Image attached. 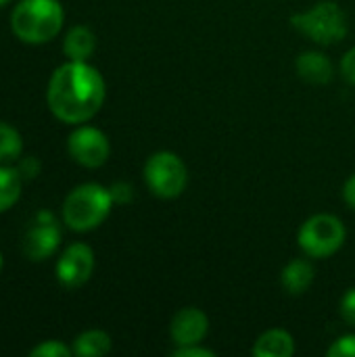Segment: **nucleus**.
Segmentation results:
<instances>
[{
    "label": "nucleus",
    "instance_id": "nucleus-1",
    "mask_svg": "<svg viewBox=\"0 0 355 357\" xmlns=\"http://www.w3.org/2000/svg\"><path fill=\"white\" fill-rule=\"evenodd\" d=\"M46 98L56 119L84 123L105 102V79L86 61H69L52 73Z\"/></svg>",
    "mask_w": 355,
    "mask_h": 357
},
{
    "label": "nucleus",
    "instance_id": "nucleus-2",
    "mask_svg": "<svg viewBox=\"0 0 355 357\" xmlns=\"http://www.w3.org/2000/svg\"><path fill=\"white\" fill-rule=\"evenodd\" d=\"M63 19L59 0H21L10 15V27L21 42L44 44L61 31Z\"/></svg>",
    "mask_w": 355,
    "mask_h": 357
},
{
    "label": "nucleus",
    "instance_id": "nucleus-3",
    "mask_svg": "<svg viewBox=\"0 0 355 357\" xmlns=\"http://www.w3.org/2000/svg\"><path fill=\"white\" fill-rule=\"evenodd\" d=\"M111 207V190L100 184H82L67 195L63 203V222L75 232H88L107 220Z\"/></svg>",
    "mask_w": 355,
    "mask_h": 357
},
{
    "label": "nucleus",
    "instance_id": "nucleus-4",
    "mask_svg": "<svg viewBox=\"0 0 355 357\" xmlns=\"http://www.w3.org/2000/svg\"><path fill=\"white\" fill-rule=\"evenodd\" d=\"M291 25L322 46L337 44L347 36V17L335 2H318L312 10L293 15Z\"/></svg>",
    "mask_w": 355,
    "mask_h": 357
},
{
    "label": "nucleus",
    "instance_id": "nucleus-5",
    "mask_svg": "<svg viewBox=\"0 0 355 357\" xmlns=\"http://www.w3.org/2000/svg\"><path fill=\"white\" fill-rule=\"evenodd\" d=\"M297 243L305 255H310L314 259H326L343 247L345 226L339 218H335L331 213L312 215L299 228Z\"/></svg>",
    "mask_w": 355,
    "mask_h": 357
},
{
    "label": "nucleus",
    "instance_id": "nucleus-6",
    "mask_svg": "<svg viewBox=\"0 0 355 357\" xmlns=\"http://www.w3.org/2000/svg\"><path fill=\"white\" fill-rule=\"evenodd\" d=\"M144 180L149 190L159 199H176L188 184V172L176 153L161 151L149 157L144 165Z\"/></svg>",
    "mask_w": 355,
    "mask_h": 357
},
{
    "label": "nucleus",
    "instance_id": "nucleus-7",
    "mask_svg": "<svg viewBox=\"0 0 355 357\" xmlns=\"http://www.w3.org/2000/svg\"><path fill=\"white\" fill-rule=\"evenodd\" d=\"M61 245V228L50 211H38L23 241V253L31 261H44Z\"/></svg>",
    "mask_w": 355,
    "mask_h": 357
},
{
    "label": "nucleus",
    "instance_id": "nucleus-8",
    "mask_svg": "<svg viewBox=\"0 0 355 357\" xmlns=\"http://www.w3.org/2000/svg\"><path fill=\"white\" fill-rule=\"evenodd\" d=\"M67 149H69V155L73 161H77L80 165L90 167V169L105 165L109 159V153H111L107 136L100 130L90 128V126L77 128L69 136Z\"/></svg>",
    "mask_w": 355,
    "mask_h": 357
},
{
    "label": "nucleus",
    "instance_id": "nucleus-9",
    "mask_svg": "<svg viewBox=\"0 0 355 357\" xmlns=\"http://www.w3.org/2000/svg\"><path fill=\"white\" fill-rule=\"evenodd\" d=\"M94 270V253L88 245H69L56 261V280L65 289H77L86 284Z\"/></svg>",
    "mask_w": 355,
    "mask_h": 357
},
{
    "label": "nucleus",
    "instance_id": "nucleus-10",
    "mask_svg": "<svg viewBox=\"0 0 355 357\" xmlns=\"http://www.w3.org/2000/svg\"><path fill=\"white\" fill-rule=\"evenodd\" d=\"M207 328H209V320L199 307H184L174 316L169 324V335L178 347H184V345L201 343L207 335Z\"/></svg>",
    "mask_w": 355,
    "mask_h": 357
},
{
    "label": "nucleus",
    "instance_id": "nucleus-11",
    "mask_svg": "<svg viewBox=\"0 0 355 357\" xmlns=\"http://www.w3.org/2000/svg\"><path fill=\"white\" fill-rule=\"evenodd\" d=\"M297 73L310 84H328L333 79V63L322 52H303L297 59Z\"/></svg>",
    "mask_w": 355,
    "mask_h": 357
},
{
    "label": "nucleus",
    "instance_id": "nucleus-12",
    "mask_svg": "<svg viewBox=\"0 0 355 357\" xmlns=\"http://www.w3.org/2000/svg\"><path fill=\"white\" fill-rule=\"evenodd\" d=\"M293 354H295V341L282 328L264 333L253 345L255 357H291Z\"/></svg>",
    "mask_w": 355,
    "mask_h": 357
},
{
    "label": "nucleus",
    "instance_id": "nucleus-13",
    "mask_svg": "<svg viewBox=\"0 0 355 357\" xmlns=\"http://www.w3.org/2000/svg\"><path fill=\"white\" fill-rule=\"evenodd\" d=\"M314 266L308 259H293L280 276V282L289 295H303L314 282Z\"/></svg>",
    "mask_w": 355,
    "mask_h": 357
},
{
    "label": "nucleus",
    "instance_id": "nucleus-14",
    "mask_svg": "<svg viewBox=\"0 0 355 357\" xmlns=\"http://www.w3.org/2000/svg\"><path fill=\"white\" fill-rule=\"evenodd\" d=\"M94 48H96V36L84 25L71 27L63 42V50L69 56V61H88Z\"/></svg>",
    "mask_w": 355,
    "mask_h": 357
},
{
    "label": "nucleus",
    "instance_id": "nucleus-15",
    "mask_svg": "<svg viewBox=\"0 0 355 357\" xmlns=\"http://www.w3.org/2000/svg\"><path fill=\"white\" fill-rule=\"evenodd\" d=\"M111 351V337L103 331H86L73 343V354L80 357H100Z\"/></svg>",
    "mask_w": 355,
    "mask_h": 357
},
{
    "label": "nucleus",
    "instance_id": "nucleus-16",
    "mask_svg": "<svg viewBox=\"0 0 355 357\" xmlns=\"http://www.w3.org/2000/svg\"><path fill=\"white\" fill-rule=\"evenodd\" d=\"M21 195V174L19 169L0 165V213L10 209Z\"/></svg>",
    "mask_w": 355,
    "mask_h": 357
},
{
    "label": "nucleus",
    "instance_id": "nucleus-17",
    "mask_svg": "<svg viewBox=\"0 0 355 357\" xmlns=\"http://www.w3.org/2000/svg\"><path fill=\"white\" fill-rule=\"evenodd\" d=\"M21 153H23L21 134L13 126L0 121V163L4 165L13 163L21 157Z\"/></svg>",
    "mask_w": 355,
    "mask_h": 357
},
{
    "label": "nucleus",
    "instance_id": "nucleus-18",
    "mask_svg": "<svg viewBox=\"0 0 355 357\" xmlns=\"http://www.w3.org/2000/svg\"><path fill=\"white\" fill-rule=\"evenodd\" d=\"M73 354L67 345H63L61 341H46L40 343L38 347L31 349V357H69Z\"/></svg>",
    "mask_w": 355,
    "mask_h": 357
},
{
    "label": "nucleus",
    "instance_id": "nucleus-19",
    "mask_svg": "<svg viewBox=\"0 0 355 357\" xmlns=\"http://www.w3.org/2000/svg\"><path fill=\"white\" fill-rule=\"evenodd\" d=\"M328 357H355V335H347L337 339L328 347Z\"/></svg>",
    "mask_w": 355,
    "mask_h": 357
},
{
    "label": "nucleus",
    "instance_id": "nucleus-20",
    "mask_svg": "<svg viewBox=\"0 0 355 357\" xmlns=\"http://www.w3.org/2000/svg\"><path fill=\"white\" fill-rule=\"evenodd\" d=\"M341 318L349 326H355V289H349L341 299Z\"/></svg>",
    "mask_w": 355,
    "mask_h": 357
},
{
    "label": "nucleus",
    "instance_id": "nucleus-21",
    "mask_svg": "<svg viewBox=\"0 0 355 357\" xmlns=\"http://www.w3.org/2000/svg\"><path fill=\"white\" fill-rule=\"evenodd\" d=\"M216 354L211 349H205L201 347L199 343L197 345H184V347H178L174 351V357H213Z\"/></svg>",
    "mask_w": 355,
    "mask_h": 357
},
{
    "label": "nucleus",
    "instance_id": "nucleus-22",
    "mask_svg": "<svg viewBox=\"0 0 355 357\" xmlns=\"http://www.w3.org/2000/svg\"><path fill=\"white\" fill-rule=\"evenodd\" d=\"M341 73H343V77L349 84L355 86V46L352 50H347V54L343 56V61H341Z\"/></svg>",
    "mask_w": 355,
    "mask_h": 357
},
{
    "label": "nucleus",
    "instance_id": "nucleus-23",
    "mask_svg": "<svg viewBox=\"0 0 355 357\" xmlns=\"http://www.w3.org/2000/svg\"><path fill=\"white\" fill-rule=\"evenodd\" d=\"M109 190H111L113 203H128V201L132 199V186H130V184H126V182L113 184Z\"/></svg>",
    "mask_w": 355,
    "mask_h": 357
},
{
    "label": "nucleus",
    "instance_id": "nucleus-24",
    "mask_svg": "<svg viewBox=\"0 0 355 357\" xmlns=\"http://www.w3.org/2000/svg\"><path fill=\"white\" fill-rule=\"evenodd\" d=\"M19 174H21V178H36L38 176V172H40V163H38V159H33V157H27L19 167Z\"/></svg>",
    "mask_w": 355,
    "mask_h": 357
},
{
    "label": "nucleus",
    "instance_id": "nucleus-25",
    "mask_svg": "<svg viewBox=\"0 0 355 357\" xmlns=\"http://www.w3.org/2000/svg\"><path fill=\"white\" fill-rule=\"evenodd\" d=\"M343 197H345V203H347L349 207H354L355 209V176H352V178L345 182Z\"/></svg>",
    "mask_w": 355,
    "mask_h": 357
},
{
    "label": "nucleus",
    "instance_id": "nucleus-26",
    "mask_svg": "<svg viewBox=\"0 0 355 357\" xmlns=\"http://www.w3.org/2000/svg\"><path fill=\"white\" fill-rule=\"evenodd\" d=\"M6 2H8V0H0V6H4Z\"/></svg>",
    "mask_w": 355,
    "mask_h": 357
},
{
    "label": "nucleus",
    "instance_id": "nucleus-27",
    "mask_svg": "<svg viewBox=\"0 0 355 357\" xmlns=\"http://www.w3.org/2000/svg\"><path fill=\"white\" fill-rule=\"evenodd\" d=\"M0 270H2V255H0Z\"/></svg>",
    "mask_w": 355,
    "mask_h": 357
}]
</instances>
